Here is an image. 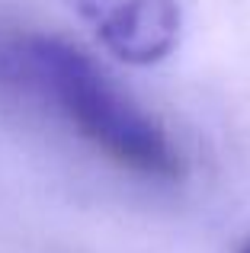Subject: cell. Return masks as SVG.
Masks as SVG:
<instances>
[{
	"label": "cell",
	"instance_id": "obj_1",
	"mask_svg": "<svg viewBox=\"0 0 250 253\" xmlns=\"http://www.w3.org/2000/svg\"><path fill=\"white\" fill-rule=\"evenodd\" d=\"M0 90L64 122L116 167L173 183L180 148L148 109L71 42L39 29H0Z\"/></svg>",
	"mask_w": 250,
	"mask_h": 253
},
{
	"label": "cell",
	"instance_id": "obj_2",
	"mask_svg": "<svg viewBox=\"0 0 250 253\" xmlns=\"http://www.w3.org/2000/svg\"><path fill=\"white\" fill-rule=\"evenodd\" d=\"M96 42L125 64L148 68L170 58L183 36L180 0H64Z\"/></svg>",
	"mask_w": 250,
	"mask_h": 253
},
{
	"label": "cell",
	"instance_id": "obj_3",
	"mask_svg": "<svg viewBox=\"0 0 250 253\" xmlns=\"http://www.w3.org/2000/svg\"><path fill=\"white\" fill-rule=\"evenodd\" d=\"M238 253H250V244H244V247H241V250H238Z\"/></svg>",
	"mask_w": 250,
	"mask_h": 253
}]
</instances>
